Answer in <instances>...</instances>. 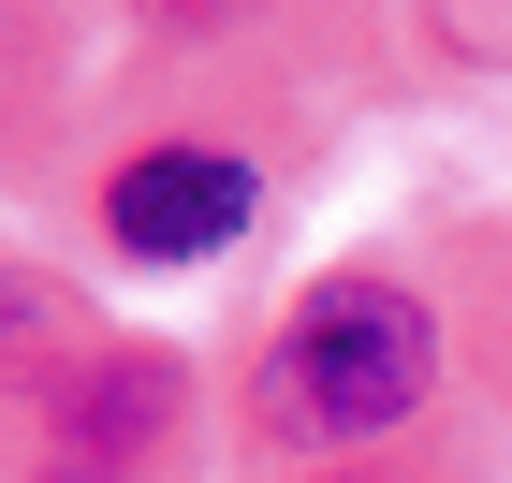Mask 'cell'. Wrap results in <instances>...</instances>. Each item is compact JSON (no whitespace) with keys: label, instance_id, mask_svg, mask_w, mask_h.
I'll return each instance as SVG.
<instances>
[{"label":"cell","instance_id":"obj_1","mask_svg":"<svg viewBox=\"0 0 512 483\" xmlns=\"http://www.w3.org/2000/svg\"><path fill=\"white\" fill-rule=\"evenodd\" d=\"M439 396V322L425 293H395V279H322L293 293V322L264 337V381H249V425H264L278 454H366L395 440L410 410Z\"/></svg>","mask_w":512,"mask_h":483},{"label":"cell","instance_id":"obj_2","mask_svg":"<svg viewBox=\"0 0 512 483\" xmlns=\"http://www.w3.org/2000/svg\"><path fill=\"white\" fill-rule=\"evenodd\" d=\"M176 425V352L147 337H88L44 396H15V469L30 483H132Z\"/></svg>","mask_w":512,"mask_h":483},{"label":"cell","instance_id":"obj_3","mask_svg":"<svg viewBox=\"0 0 512 483\" xmlns=\"http://www.w3.org/2000/svg\"><path fill=\"white\" fill-rule=\"evenodd\" d=\"M249 205H264L249 147H220V132H161V147H132L118 176H103V249H118V264H205V249L249 235Z\"/></svg>","mask_w":512,"mask_h":483},{"label":"cell","instance_id":"obj_4","mask_svg":"<svg viewBox=\"0 0 512 483\" xmlns=\"http://www.w3.org/2000/svg\"><path fill=\"white\" fill-rule=\"evenodd\" d=\"M74 352H88V308H74L59 279H30L15 249H0V396H44V381H59Z\"/></svg>","mask_w":512,"mask_h":483},{"label":"cell","instance_id":"obj_5","mask_svg":"<svg viewBox=\"0 0 512 483\" xmlns=\"http://www.w3.org/2000/svg\"><path fill=\"white\" fill-rule=\"evenodd\" d=\"M147 15H176V30H220V15H249V0H147Z\"/></svg>","mask_w":512,"mask_h":483},{"label":"cell","instance_id":"obj_6","mask_svg":"<svg viewBox=\"0 0 512 483\" xmlns=\"http://www.w3.org/2000/svg\"><path fill=\"white\" fill-rule=\"evenodd\" d=\"M308 483H366V469H308Z\"/></svg>","mask_w":512,"mask_h":483}]
</instances>
